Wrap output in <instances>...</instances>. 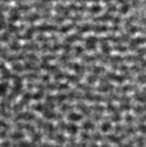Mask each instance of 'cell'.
I'll list each match as a JSON object with an SVG mask.
<instances>
[{"mask_svg":"<svg viewBox=\"0 0 146 147\" xmlns=\"http://www.w3.org/2000/svg\"><path fill=\"white\" fill-rule=\"evenodd\" d=\"M83 47L86 49V51L87 53H95L97 51V47H99V36L97 35H94V33H91V35L85 36V41H83Z\"/></svg>","mask_w":146,"mask_h":147,"instance_id":"6da1fadb","label":"cell"},{"mask_svg":"<svg viewBox=\"0 0 146 147\" xmlns=\"http://www.w3.org/2000/svg\"><path fill=\"white\" fill-rule=\"evenodd\" d=\"M21 18H22V13L21 10H19V8L17 7V5H12V8H10V10L8 12V22H10V23H19L21 22Z\"/></svg>","mask_w":146,"mask_h":147,"instance_id":"7a4b0ae2","label":"cell"},{"mask_svg":"<svg viewBox=\"0 0 146 147\" xmlns=\"http://www.w3.org/2000/svg\"><path fill=\"white\" fill-rule=\"evenodd\" d=\"M73 30H74V24L71 23V22H66L64 24L59 26V32H58V33H59V36L63 38L64 36L69 35V33H71Z\"/></svg>","mask_w":146,"mask_h":147,"instance_id":"3957f363","label":"cell"},{"mask_svg":"<svg viewBox=\"0 0 146 147\" xmlns=\"http://www.w3.org/2000/svg\"><path fill=\"white\" fill-rule=\"evenodd\" d=\"M41 117L44 118V119L49 120V121H57V118H58V111L57 110H50L47 109V107H45V110L43 113H41Z\"/></svg>","mask_w":146,"mask_h":147,"instance_id":"277c9868","label":"cell"},{"mask_svg":"<svg viewBox=\"0 0 146 147\" xmlns=\"http://www.w3.org/2000/svg\"><path fill=\"white\" fill-rule=\"evenodd\" d=\"M22 45L23 44H21V40H18L17 37L13 36L12 40H10L9 44H8V47L10 49V51L12 53H19L21 51V49H22Z\"/></svg>","mask_w":146,"mask_h":147,"instance_id":"5b68a950","label":"cell"},{"mask_svg":"<svg viewBox=\"0 0 146 147\" xmlns=\"http://www.w3.org/2000/svg\"><path fill=\"white\" fill-rule=\"evenodd\" d=\"M80 132H81V125H78V123L68 121V124H67V133H68V136H78Z\"/></svg>","mask_w":146,"mask_h":147,"instance_id":"8992f818","label":"cell"},{"mask_svg":"<svg viewBox=\"0 0 146 147\" xmlns=\"http://www.w3.org/2000/svg\"><path fill=\"white\" fill-rule=\"evenodd\" d=\"M44 104L45 106L47 107V109L50 110H57L55 107H57V102H55V96L53 94H46L44 98Z\"/></svg>","mask_w":146,"mask_h":147,"instance_id":"52a82bcc","label":"cell"},{"mask_svg":"<svg viewBox=\"0 0 146 147\" xmlns=\"http://www.w3.org/2000/svg\"><path fill=\"white\" fill-rule=\"evenodd\" d=\"M66 82H68L71 86L76 87L78 83H81V82H82V78H81L80 76H77L76 73H68V74H67V77H66Z\"/></svg>","mask_w":146,"mask_h":147,"instance_id":"ba28073f","label":"cell"},{"mask_svg":"<svg viewBox=\"0 0 146 147\" xmlns=\"http://www.w3.org/2000/svg\"><path fill=\"white\" fill-rule=\"evenodd\" d=\"M83 119H85V117H83L82 114H81L80 111H77V110H74V111H72L71 114L67 117V120L68 121H72V123H81Z\"/></svg>","mask_w":146,"mask_h":147,"instance_id":"9c48e42d","label":"cell"},{"mask_svg":"<svg viewBox=\"0 0 146 147\" xmlns=\"http://www.w3.org/2000/svg\"><path fill=\"white\" fill-rule=\"evenodd\" d=\"M26 133L24 132H18V131H12L9 133V140L12 141V142H19V141L24 140L26 138Z\"/></svg>","mask_w":146,"mask_h":147,"instance_id":"30bf717a","label":"cell"},{"mask_svg":"<svg viewBox=\"0 0 146 147\" xmlns=\"http://www.w3.org/2000/svg\"><path fill=\"white\" fill-rule=\"evenodd\" d=\"M10 82L7 81H0V97H5L10 91Z\"/></svg>","mask_w":146,"mask_h":147,"instance_id":"8fae6325","label":"cell"},{"mask_svg":"<svg viewBox=\"0 0 146 147\" xmlns=\"http://www.w3.org/2000/svg\"><path fill=\"white\" fill-rule=\"evenodd\" d=\"M54 96H55V102H57V106H59V107L63 105L64 102L68 101V95L63 94V92H57Z\"/></svg>","mask_w":146,"mask_h":147,"instance_id":"7c38bea8","label":"cell"},{"mask_svg":"<svg viewBox=\"0 0 146 147\" xmlns=\"http://www.w3.org/2000/svg\"><path fill=\"white\" fill-rule=\"evenodd\" d=\"M60 69H62V68L59 67L57 63H51L49 67L46 68V70H45V73H47V74H50V76H51V77H54L55 74H58V73L60 72Z\"/></svg>","mask_w":146,"mask_h":147,"instance_id":"4fadbf2b","label":"cell"},{"mask_svg":"<svg viewBox=\"0 0 146 147\" xmlns=\"http://www.w3.org/2000/svg\"><path fill=\"white\" fill-rule=\"evenodd\" d=\"M59 83L60 82H57V81H50L49 83H46V94H53V92H58V88H59Z\"/></svg>","mask_w":146,"mask_h":147,"instance_id":"5bb4252c","label":"cell"},{"mask_svg":"<svg viewBox=\"0 0 146 147\" xmlns=\"http://www.w3.org/2000/svg\"><path fill=\"white\" fill-rule=\"evenodd\" d=\"M45 104L43 102V101H40V102H32L31 104V106H30V110H32V111H35L36 114H41V113L45 110Z\"/></svg>","mask_w":146,"mask_h":147,"instance_id":"9a60e30c","label":"cell"},{"mask_svg":"<svg viewBox=\"0 0 146 147\" xmlns=\"http://www.w3.org/2000/svg\"><path fill=\"white\" fill-rule=\"evenodd\" d=\"M50 78H51V76H50V74H47V73H45V72H44L43 74H41V77H40V81L43 82V83L46 84V83H49V82L51 81V80H50Z\"/></svg>","mask_w":146,"mask_h":147,"instance_id":"2e32d148","label":"cell"}]
</instances>
